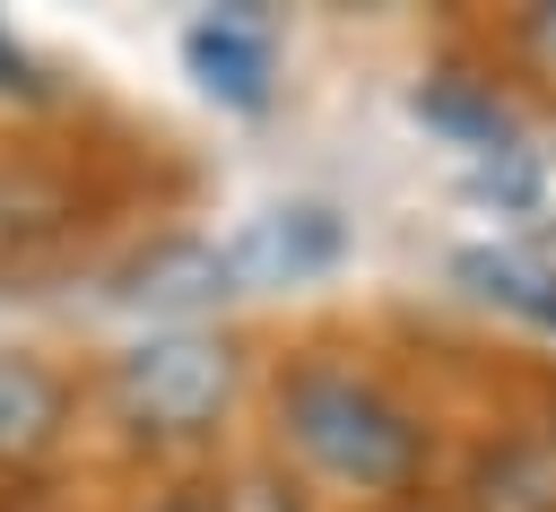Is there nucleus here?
<instances>
[{
  "mask_svg": "<svg viewBox=\"0 0 556 512\" xmlns=\"http://www.w3.org/2000/svg\"><path fill=\"white\" fill-rule=\"evenodd\" d=\"M339 252H348V226H339L330 208L295 200V208L252 217V226L226 243V269H235L243 286H295V278H313V269H330Z\"/></svg>",
  "mask_w": 556,
  "mask_h": 512,
  "instance_id": "obj_4",
  "label": "nucleus"
},
{
  "mask_svg": "<svg viewBox=\"0 0 556 512\" xmlns=\"http://www.w3.org/2000/svg\"><path fill=\"white\" fill-rule=\"evenodd\" d=\"M460 512H556V408L513 417L504 434L478 443Z\"/></svg>",
  "mask_w": 556,
  "mask_h": 512,
  "instance_id": "obj_3",
  "label": "nucleus"
},
{
  "mask_svg": "<svg viewBox=\"0 0 556 512\" xmlns=\"http://www.w3.org/2000/svg\"><path fill=\"white\" fill-rule=\"evenodd\" d=\"M130 295L139 304H217V295H235V269L208 243H165L156 260H139V286Z\"/></svg>",
  "mask_w": 556,
  "mask_h": 512,
  "instance_id": "obj_8",
  "label": "nucleus"
},
{
  "mask_svg": "<svg viewBox=\"0 0 556 512\" xmlns=\"http://www.w3.org/2000/svg\"><path fill=\"white\" fill-rule=\"evenodd\" d=\"M513 52H521V69H539V78L556 87V0L513 17Z\"/></svg>",
  "mask_w": 556,
  "mask_h": 512,
  "instance_id": "obj_11",
  "label": "nucleus"
},
{
  "mask_svg": "<svg viewBox=\"0 0 556 512\" xmlns=\"http://www.w3.org/2000/svg\"><path fill=\"white\" fill-rule=\"evenodd\" d=\"M278 434L348 495H382V503H408V486L426 477V425L417 408L348 364V356H295L278 373Z\"/></svg>",
  "mask_w": 556,
  "mask_h": 512,
  "instance_id": "obj_1",
  "label": "nucleus"
},
{
  "mask_svg": "<svg viewBox=\"0 0 556 512\" xmlns=\"http://www.w3.org/2000/svg\"><path fill=\"white\" fill-rule=\"evenodd\" d=\"M191 69H200V87L208 95H226V104H269V35H261V17H200L191 26Z\"/></svg>",
  "mask_w": 556,
  "mask_h": 512,
  "instance_id": "obj_5",
  "label": "nucleus"
},
{
  "mask_svg": "<svg viewBox=\"0 0 556 512\" xmlns=\"http://www.w3.org/2000/svg\"><path fill=\"white\" fill-rule=\"evenodd\" d=\"M52 234H70V200L43 182V174H17V182H0V260L17 269L35 243H52Z\"/></svg>",
  "mask_w": 556,
  "mask_h": 512,
  "instance_id": "obj_9",
  "label": "nucleus"
},
{
  "mask_svg": "<svg viewBox=\"0 0 556 512\" xmlns=\"http://www.w3.org/2000/svg\"><path fill=\"white\" fill-rule=\"evenodd\" d=\"M61 417V391H52V373H35V364H9L0 373V451H26V443H43V425Z\"/></svg>",
  "mask_w": 556,
  "mask_h": 512,
  "instance_id": "obj_10",
  "label": "nucleus"
},
{
  "mask_svg": "<svg viewBox=\"0 0 556 512\" xmlns=\"http://www.w3.org/2000/svg\"><path fill=\"white\" fill-rule=\"evenodd\" d=\"M113 399L139 434H208L217 408L235 399V356L200 330H165V338H139L113 373Z\"/></svg>",
  "mask_w": 556,
  "mask_h": 512,
  "instance_id": "obj_2",
  "label": "nucleus"
},
{
  "mask_svg": "<svg viewBox=\"0 0 556 512\" xmlns=\"http://www.w3.org/2000/svg\"><path fill=\"white\" fill-rule=\"evenodd\" d=\"M382 512H443V503H417V495H408V503H382Z\"/></svg>",
  "mask_w": 556,
  "mask_h": 512,
  "instance_id": "obj_12",
  "label": "nucleus"
},
{
  "mask_svg": "<svg viewBox=\"0 0 556 512\" xmlns=\"http://www.w3.org/2000/svg\"><path fill=\"white\" fill-rule=\"evenodd\" d=\"M452 278H460L478 304H495V312H513V321H530V330H556V269H547V260H530V252H513V243H478V252L452 260Z\"/></svg>",
  "mask_w": 556,
  "mask_h": 512,
  "instance_id": "obj_6",
  "label": "nucleus"
},
{
  "mask_svg": "<svg viewBox=\"0 0 556 512\" xmlns=\"http://www.w3.org/2000/svg\"><path fill=\"white\" fill-rule=\"evenodd\" d=\"M417 113L434 121V130H452L460 148H478V156H504L513 148V113L495 104V87H478V78H426L417 87Z\"/></svg>",
  "mask_w": 556,
  "mask_h": 512,
  "instance_id": "obj_7",
  "label": "nucleus"
}]
</instances>
